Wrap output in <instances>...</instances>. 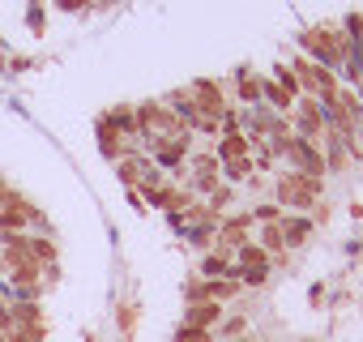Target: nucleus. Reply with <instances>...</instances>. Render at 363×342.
<instances>
[{
  "mask_svg": "<svg viewBox=\"0 0 363 342\" xmlns=\"http://www.w3.org/2000/svg\"><path fill=\"white\" fill-rule=\"evenodd\" d=\"M227 316L223 304L214 299H189V312H184V325H197V329H218V321Z\"/></svg>",
  "mask_w": 363,
  "mask_h": 342,
  "instance_id": "nucleus-1",
  "label": "nucleus"
},
{
  "mask_svg": "<svg viewBox=\"0 0 363 342\" xmlns=\"http://www.w3.org/2000/svg\"><path fill=\"white\" fill-rule=\"evenodd\" d=\"M235 94H240V103L244 107H257L261 103V77L244 65V69H235Z\"/></svg>",
  "mask_w": 363,
  "mask_h": 342,
  "instance_id": "nucleus-2",
  "label": "nucleus"
},
{
  "mask_svg": "<svg viewBox=\"0 0 363 342\" xmlns=\"http://www.w3.org/2000/svg\"><path fill=\"white\" fill-rule=\"evenodd\" d=\"M248 150H252V141H248L240 128H231V133H223V141H218V162H227V158H248Z\"/></svg>",
  "mask_w": 363,
  "mask_h": 342,
  "instance_id": "nucleus-3",
  "label": "nucleus"
},
{
  "mask_svg": "<svg viewBox=\"0 0 363 342\" xmlns=\"http://www.w3.org/2000/svg\"><path fill=\"white\" fill-rule=\"evenodd\" d=\"M261 99H269V107H274V111H291V107H295V94H291V90H282L278 82H265V77H261Z\"/></svg>",
  "mask_w": 363,
  "mask_h": 342,
  "instance_id": "nucleus-4",
  "label": "nucleus"
},
{
  "mask_svg": "<svg viewBox=\"0 0 363 342\" xmlns=\"http://www.w3.org/2000/svg\"><path fill=\"white\" fill-rule=\"evenodd\" d=\"M218 176H223V180H235V184L248 180V176H252V154H248V158H227V162L218 167Z\"/></svg>",
  "mask_w": 363,
  "mask_h": 342,
  "instance_id": "nucleus-5",
  "label": "nucleus"
},
{
  "mask_svg": "<svg viewBox=\"0 0 363 342\" xmlns=\"http://www.w3.org/2000/svg\"><path fill=\"white\" fill-rule=\"evenodd\" d=\"M278 227H282V240H286V244H303V236L312 231V223H308V219H282Z\"/></svg>",
  "mask_w": 363,
  "mask_h": 342,
  "instance_id": "nucleus-6",
  "label": "nucleus"
},
{
  "mask_svg": "<svg viewBox=\"0 0 363 342\" xmlns=\"http://www.w3.org/2000/svg\"><path fill=\"white\" fill-rule=\"evenodd\" d=\"M171 342H210V329H197V325H179Z\"/></svg>",
  "mask_w": 363,
  "mask_h": 342,
  "instance_id": "nucleus-7",
  "label": "nucleus"
},
{
  "mask_svg": "<svg viewBox=\"0 0 363 342\" xmlns=\"http://www.w3.org/2000/svg\"><path fill=\"white\" fill-rule=\"evenodd\" d=\"M52 5H56L60 13H82V9L90 5V0H52Z\"/></svg>",
  "mask_w": 363,
  "mask_h": 342,
  "instance_id": "nucleus-8",
  "label": "nucleus"
},
{
  "mask_svg": "<svg viewBox=\"0 0 363 342\" xmlns=\"http://www.w3.org/2000/svg\"><path fill=\"white\" fill-rule=\"evenodd\" d=\"M235 342H248V338H235Z\"/></svg>",
  "mask_w": 363,
  "mask_h": 342,
  "instance_id": "nucleus-9",
  "label": "nucleus"
}]
</instances>
